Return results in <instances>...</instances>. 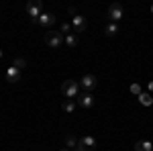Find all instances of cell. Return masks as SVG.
<instances>
[{
	"label": "cell",
	"instance_id": "4fadbf2b",
	"mask_svg": "<svg viewBox=\"0 0 153 151\" xmlns=\"http://www.w3.org/2000/svg\"><path fill=\"white\" fill-rule=\"evenodd\" d=\"M65 149H78V141L74 139V137H71V135H68V137H65Z\"/></svg>",
	"mask_w": 153,
	"mask_h": 151
},
{
	"label": "cell",
	"instance_id": "6da1fadb",
	"mask_svg": "<svg viewBox=\"0 0 153 151\" xmlns=\"http://www.w3.org/2000/svg\"><path fill=\"white\" fill-rule=\"evenodd\" d=\"M27 14L31 16V21L33 23H39V16L43 14V2L41 0H31L29 4H27Z\"/></svg>",
	"mask_w": 153,
	"mask_h": 151
},
{
	"label": "cell",
	"instance_id": "ba28073f",
	"mask_svg": "<svg viewBox=\"0 0 153 151\" xmlns=\"http://www.w3.org/2000/svg\"><path fill=\"white\" fill-rule=\"evenodd\" d=\"M39 25H41V27H45V29L49 31V27H51V25H55V14H51V12H43V14L39 16Z\"/></svg>",
	"mask_w": 153,
	"mask_h": 151
},
{
	"label": "cell",
	"instance_id": "ffe728a7",
	"mask_svg": "<svg viewBox=\"0 0 153 151\" xmlns=\"http://www.w3.org/2000/svg\"><path fill=\"white\" fill-rule=\"evenodd\" d=\"M147 88H149V92H153V82H149V86H147Z\"/></svg>",
	"mask_w": 153,
	"mask_h": 151
},
{
	"label": "cell",
	"instance_id": "7c38bea8",
	"mask_svg": "<svg viewBox=\"0 0 153 151\" xmlns=\"http://www.w3.org/2000/svg\"><path fill=\"white\" fill-rule=\"evenodd\" d=\"M104 33L108 37H114L118 33V25L117 23H108V25H106V29H104Z\"/></svg>",
	"mask_w": 153,
	"mask_h": 151
},
{
	"label": "cell",
	"instance_id": "5bb4252c",
	"mask_svg": "<svg viewBox=\"0 0 153 151\" xmlns=\"http://www.w3.org/2000/svg\"><path fill=\"white\" fill-rule=\"evenodd\" d=\"M139 100H141V104H145V106H151V104H153V98H151V94H147V92H141V96H139Z\"/></svg>",
	"mask_w": 153,
	"mask_h": 151
},
{
	"label": "cell",
	"instance_id": "603a6c76",
	"mask_svg": "<svg viewBox=\"0 0 153 151\" xmlns=\"http://www.w3.org/2000/svg\"><path fill=\"white\" fill-rule=\"evenodd\" d=\"M61 151H70V149H61Z\"/></svg>",
	"mask_w": 153,
	"mask_h": 151
},
{
	"label": "cell",
	"instance_id": "d6986e66",
	"mask_svg": "<svg viewBox=\"0 0 153 151\" xmlns=\"http://www.w3.org/2000/svg\"><path fill=\"white\" fill-rule=\"evenodd\" d=\"M70 31H71L70 23H63V25H61V35H63V33H68V35H70Z\"/></svg>",
	"mask_w": 153,
	"mask_h": 151
},
{
	"label": "cell",
	"instance_id": "3957f363",
	"mask_svg": "<svg viewBox=\"0 0 153 151\" xmlns=\"http://www.w3.org/2000/svg\"><path fill=\"white\" fill-rule=\"evenodd\" d=\"M78 92H80V84H78V82L68 80V82H63V84H61V94H63L68 100H70V98H76Z\"/></svg>",
	"mask_w": 153,
	"mask_h": 151
},
{
	"label": "cell",
	"instance_id": "2e32d148",
	"mask_svg": "<svg viewBox=\"0 0 153 151\" xmlns=\"http://www.w3.org/2000/svg\"><path fill=\"white\" fill-rule=\"evenodd\" d=\"M65 45H68V47H76V45H78V37L74 35V33H70V35L65 37Z\"/></svg>",
	"mask_w": 153,
	"mask_h": 151
},
{
	"label": "cell",
	"instance_id": "44dd1931",
	"mask_svg": "<svg viewBox=\"0 0 153 151\" xmlns=\"http://www.w3.org/2000/svg\"><path fill=\"white\" fill-rule=\"evenodd\" d=\"M0 59H2V49H0Z\"/></svg>",
	"mask_w": 153,
	"mask_h": 151
},
{
	"label": "cell",
	"instance_id": "7402d4cb",
	"mask_svg": "<svg viewBox=\"0 0 153 151\" xmlns=\"http://www.w3.org/2000/svg\"><path fill=\"white\" fill-rule=\"evenodd\" d=\"M151 14H153V4H151Z\"/></svg>",
	"mask_w": 153,
	"mask_h": 151
},
{
	"label": "cell",
	"instance_id": "30bf717a",
	"mask_svg": "<svg viewBox=\"0 0 153 151\" xmlns=\"http://www.w3.org/2000/svg\"><path fill=\"white\" fill-rule=\"evenodd\" d=\"M19 78H21V70H16L14 65H10L6 70V80L10 82V84H14V82H19Z\"/></svg>",
	"mask_w": 153,
	"mask_h": 151
},
{
	"label": "cell",
	"instance_id": "e0dca14e",
	"mask_svg": "<svg viewBox=\"0 0 153 151\" xmlns=\"http://www.w3.org/2000/svg\"><path fill=\"white\" fill-rule=\"evenodd\" d=\"M12 65H14L16 70H23L25 65H27V61H25V59H21V57H16V59H14V63H12Z\"/></svg>",
	"mask_w": 153,
	"mask_h": 151
},
{
	"label": "cell",
	"instance_id": "ac0fdd59",
	"mask_svg": "<svg viewBox=\"0 0 153 151\" xmlns=\"http://www.w3.org/2000/svg\"><path fill=\"white\" fill-rule=\"evenodd\" d=\"M131 92L133 94H137V96H141V86H139V84H131Z\"/></svg>",
	"mask_w": 153,
	"mask_h": 151
},
{
	"label": "cell",
	"instance_id": "5b68a950",
	"mask_svg": "<svg viewBox=\"0 0 153 151\" xmlns=\"http://www.w3.org/2000/svg\"><path fill=\"white\" fill-rule=\"evenodd\" d=\"M106 14H108V19H110L112 23H117V21L123 19V6H120L118 2H114V4L108 6V12H106Z\"/></svg>",
	"mask_w": 153,
	"mask_h": 151
},
{
	"label": "cell",
	"instance_id": "8992f818",
	"mask_svg": "<svg viewBox=\"0 0 153 151\" xmlns=\"http://www.w3.org/2000/svg\"><path fill=\"white\" fill-rule=\"evenodd\" d=\"M96 84H98V82H96V78L92 76V74H86V76H84L82 80H80V86H82V88L86 90V92L94 90V88H96Z\"/></svg>",
	"mask_w": 153,
	"mask_h": 151
},
{
	"label": "cell",
	"instance_id": "9a60e30c",
	"mask_svg": "<svg viewBox=\"0 0 153 151\" xmlns=\"http://www.w3.org/2000/svg\"><path fill=\"white\" fill-rule=\"evenodd\" d=\"M61 108H63L65 112H74V110H76V102H74V100H65V102L61 104Z\"/></svg>",
	"mask_w": 153,
	"mask_h": 151
},
{
	"label": "cell",
	"instance_id": "277c9868",
	"mask_svg": "<svg viewBox=\"0 0 153 151\" xmlns=\"http://www.w3.org/2000/svg\"><path fill=\"white\" fill-rule=\"evenodd\" d=\"M96 149V139L94 137H82V139L78 141V149L76 151H94Z\"/></svg>",
	"mask_w": 153,
	"mask_h": 151
},
{
	"label": "cell",
	"instance_id": "9c48e42d",
	"mask_svg": "<svg viewBox=\"0 0 153 151\" xmlns=\"http://www.w3.org/2000/svg\"><path fill=\"white\" fill-rule=\"evenodd\" d=\"M71 27H74V31H76V33H82L84 29H86V19L80 16V14H76V16L71 19Z\"/></svg>",
	"mask_w": 153,
	"mask_h": 151
},
{
	"label": "cell",
	"instance_id": "7a4b0ae2",
	"mask_svg": "<svg viewBox=\"0 0 153 151\" xmlns=\"http://www.w3.org/2000/svg\"><path fill=\"white\" fill-rule=\"evenodd\" d=\"M45 43H47L49 47H53V49H57V47H61L65 43V39L61 35V31H51V29H49L47 33H45Z\"/></svg>",
	"mask_w": 153,
	"mask_h": 151
},
{
	"label": "cell",
	"instance_id": "52a82bcc",
	"mask_svg": "<svg viewBox=\"0 0 153 151\" xmlns=\"http://www.w3.org/2000/svg\"><path fill=\"white\" fill-rule=\"evenodd\" d=\"M78 104L82 106V108H90V106L94 104V96L90 92H82L78 94Z\"/></svg>",
	"mask_w": 153,
	"mask_h": 151
},
{
	"label": "cell",
	"instance_id": "8fae6325",
	"mask_svg": "<svg viewBox=\"0 0 153 151\" xmlns=\"http://www.w3.org/2000/svg\"><path fill=\"white\" fill-rule=\"evenodd\" d=\"M135 151H153L151 141H137L135 143Z\"/></svg>",
	"mask_w": 153,
	"mask_h": 151
}]
</instances>
